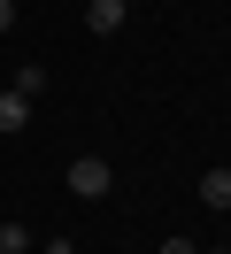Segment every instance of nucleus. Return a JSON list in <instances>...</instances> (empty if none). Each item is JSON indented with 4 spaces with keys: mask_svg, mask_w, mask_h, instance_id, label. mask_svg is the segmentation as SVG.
<instances>
[{
    "mask_svg": "<svg viewBox=\"0 0 231 254\" xmlns=\"http://www.w3.org/2000/svg\"><path fill=\"white\" fill-rule=\"evenodd\" d=\"M108 185H116V170H108L100 154H77V162H70V192H77V200H100Z\"/></svg>",
    "mask_w": 231,
    "mask_h": 254,
    "instance_id": "obj_1",
    "label": "nucleus"
},
{
    "mask_svg": "<svg viewBox=\"0 0 231 254\" xmlns=\"http://www.w3.org/2000/svg\"><path fill=\"white\" fill-rule=\"evenodd\" d=\"M123 16H131V0H85V31L92 39H116Z\"/></svg>",
    "mask_w": 231,
    "mask_h": 254,
    "instance_id": "obj_2",
    "label": "nucleus"
},
{
    "mask_svg": "<svg viewBox=\"0 0 231 254\" xmlns=\"http://www.w3.org/2000/svg\"><path fill=\"white\" fill-rule=\"evenodd\" d=\"M23 124H31V100L8 85V93H0V131H23Z\"/></svg>",
    "mask_w": 231,
    "mask_h": 254,
    "instance_id": "obj_3",
    "label": "nucleus"
},
{
    "mask_svg": "<svg viewBox=\"0 0 231 254\" xmlns=\"http://www.w3.org/2000/svg\"><path fill=\"white\" fill-rule=\"evenodd\" d=\"M200 200H208V208H231V170H200Z\"/></svg>",
    "mask_w": 231,
    "mask_h": 254,
    "instance_id": "obj_4",
    "label": "nucleus"
},
{
    "mask_svg": "<svg viewBox=\"0 0 231 254\" xmlns=\"http://www.w3.org/2000/svg\"><path fill=\"white\" fill-rule=\"evenodd\" d=\"M15 93L39 100V93H46V69H39V62H15Z\"/></svg>",
    "mask_w": 231,
    "mask_h": 254,
    "instance_id": "obj_5",
    "label": "nucleus"
},
{
    "mask_svg": "<svg viewBox=\"0 0 231 254\" xmlns=\"http://www.w3.org/2000/svg\"><path fill=\"white\" fill-rule=\"evenodd\" d=\"M31 247V231H23V223H0V254H23Z\"/></svg>",
    "mask_w": 231,
    "mask_h": 254,
    "instance_id": "obj_6",
    "label": "nucleus"
},
{
    "mask_svg": "<svg viewBox=\"0 0 231 254\" xmlns=\"http://www.w3.org/2000/svg\"><path fill=\"white\" fill-rule=\"evenodd\" d=\"M15 31V0H0V39H8Z\"/></svg>",
    "mask_w": 231,
    "mask_h": 254,
    "instance_id": "obj_7",
    "label": "nucleus"
},
{
    "mask_svg": "<svg viewBox=\"0 0 231 254\" xmlns=\"http://www.w3.org/2000/svg\"><path fill=\"white\" fill-rule=\"evenodd\" d=\"M162 254H200V247H193V239H162Z\"/></svg>",
    "mask_w": 231,
    "mask_h": 254,
    "instance_id": "obj_8",
    "label": "nucleus"
},
{
    "mask_svg": "<svg viewBox=\"0 0 231 254\" xmlns=\"http://www.w3.org/2000/svg\"><path fill=\"white\" fill-rule=\"evenodd\" d=\"M208 254H231V247H208Z\"/></svg>",
    "mask_w": 231,
    "mask_h": 254,
    "instance_id": "obj_9",
    "label": "nucleus"
}]
</instances>
